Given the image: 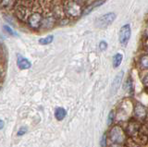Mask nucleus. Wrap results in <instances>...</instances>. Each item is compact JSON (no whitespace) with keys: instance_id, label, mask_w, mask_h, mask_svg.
Instances as JSON below:
<instances>
[{"instance_id":"obj_1","label":"nucleus","mask_w":148,"mask_h":147,"mask_svg":"<svg viewBox=\"0 0 148 147\" xmlns=\"http://www.w3.org/2000/svg\"><path fill=\"white\" fill-rule=\"evenodd\" d=\"M116 18H117V15H116L115 13L113 12L106 13V14L99 17L98 19L95 21V26L98 27L100 29L106 28L108 26L113 23V21L116 20Z\"/></svg>"},{"instance_id":"obj_2","label":"nucleus","mask_w":148,"mask_h":147,"mask_svg":"<svg viewBox=\"0 0 148 147\" xmlns=\"http://www.w3.org/2000/svg\"><path fill=\"white\" fill-rule=\"evenodd\" d=\"M125 132L121 127L115 126L110 131V139L114 144H122L125 141Z\"/></svg>"},{"instance_id":"obj_3","label":"nucleus","mask_w":148,"mask_h":147,"mask_svg":"<svg viewBox=\"0 0 148 147\" xmlns=\"http://www.w3.org/2000/svg\"><path fill=\"white\" fill-rule=\"evenodd\" d=\"M132 35V29L130 24H125L121 27V29L119 31V43L121 44L122 46H126L128 44L130 39H131Z\"/></svg>"},{"instance_id":"obj_4","label":"nucleus","mask_w":148,"mask_h":147,"mask_svg":"<svg viewBox=\"0 0 148 147\" xmlns=\"http://www.w3.org/2000/svg\"><path fill=\"white\" fill-rule=\"evenodd\" d=\"M17 65L21 70H29V68L32 67V63L28 60L26 57H23L21 56V55H18Z\"/></svg>"},{"instance_id":"obj_5","label":"nucleus","mask_w":148,"mask_h":147,"mask_svg":"<svg viewBox=\"0 0 148 147\" xmlns=\"http://www.w3.org/2000/svg\"><path fill=\"white\" fill-rule=\"evenodd\" d=\"M123 75H124V71H120L117 75V77L115 78L114 81L112 82V85H111V92H112V94H115L119 90L120 83H121V81L123 79Z\"/></svg>"},{"instance_id":"obj_6","label":"nucleus","mask_w":148,"mask_h":147,"mask_svg":"<svg viewBox=\"0 0 148 147\" xmlns=\"http://www.w3.org/2000/svg\"><path fill=\"white\" fill-rule=\"evenodd\" d=\"M68 11L71 16H78L81 13V8L79 7L76 3H71L69 5Z\"/></svg>"},{"instance_id":"obj_7","label":"nucleus","mask_w":148,"mask_h":147,"mask_svg":"<svg viewBox=\"0 0 148 147\" xmlns=\"http://www.w3.org/2000/svg\"><path fill=\"white\" fill-rule=\"evenodd\" d=\"M41 23V16L38 13H34V15L30 18V24L32 28H38Z\"/></svg>"},{"instance_id":"obj_8","label":"nucleus","mask_w":148,"mask_h":147,"mask_svg":"<svg viewBox=\"0 0 148 147\" xmlns=\"http://www.w3.org/2000/svg\"><path fill=\"white\" fill-rule=\"evenodd\" d=\"M146 115V108L143 105L138 104L135 107V116L137 118H143Z\"/></svg>"},{"instance_id":"obj_9","label":"nucleus","mask_w":148,"mask_h":147,"mask_svg":"<svg viewBox=\"0 0 148 147\" xmlns=\"http://www.w3.org/2000/svg\"><path fill=\"white\" fill-rule=\"evenodd\" d=\"M66 115H67V112L63 107H58L56 109V111H55V118H57L58 120H63L65 117H66Z\"/></svg>"},{"instance_id":"obj_10","label":"nucleus","mask_w":148,"mask_h":147,"mask_svg":"<svg viewBox=\"0 0 148 147\" xmlns=\"http://www.w3.org/2000/svg\"><path fill=\"white\" fill-rule=\"evenodd\" d=\"M123 60V56H122V54H116L115 56L113 57V60H112V64H113V67L115 68H117L118 67L120 66V64H121Z\"/></svg>"},{"instance_id":"obj_11","label":"nucleus","mask_w":148,"mask_h":147,"mask_svg":"<svg viewBox=\"0 0 148 147\" xmlns=\"http://www.w3.org/2000/svg\"><path fill=\"white\" fill-rule=\"evenodd\" d=\"M106 2V0H99V1H96V2H95L92 5H91L89 8H87V10L84 11V15H88L89 14V12H91V11H92L95 10V8H98V7H100L102 4H104Z\"/></svg>"},{"instance_id":"obj_12","label":"nucleus","mask_w":148,"mask_h":147,"mask_svg":"<svg viewBox=\"0 0 148 147\" xmlns=\"http://www.w3.org/2000/svg\"><path fill=\"white\" fill-rule=\"evenodd\" d=\"M53 40H54V36L53 35H48V36H46V37H45V38H41L39 40V44H43V45L49 44H51L53 42Z\"/></svg>"},{"instance_id":"obj_13","label":"nucleus","mask_w":148,"mask_h":147,"mask_svg":"<svg viewBox=\"0 0 148 147\" xmlns=\"http://www.w3.org/2000/svg\"><path fill=\"white\" fill-rule=\"evenodd\" d=\"M4 29H5V31H6L8 34H9L10 35H17V34L15 33V31H14L10 28V27L8 26V25H4Z\"/></svg>"},{"instance_id":"obj_14","label":"nucleus","mask_w":148,"mask_h":147,"mask_svg":"<svg viewBox=\"0 0 148 147\" xmlns=\"http://www.w3.org/2000/svg\"><path fill=\"white\" fill-rule=\"evenodd\" d=\"M141 64H142V66L145 68H147L148 65H147V56H146V55H145V56H143L141 58Z\"/></svg>"},{"instance_id":"obj_15","label":"nucleus","mask_w":148,"mask_h":147,"mask_svg":"<svg viewBox=\"0 0 148 147\" xmlns=\"http://www.w3.org/2000/svg\"><path fill=\"white\" fill-rule=\"evenodd\" d=\"M99 48H100L101 51H105V50L108 48V44H106V42H105V41H102V42H100Z\"/></svg>"},{"instance_id":"obj_16","label":"nucleus","mask_w":148,"mask_h":147,"mask_svg":"<svg viewBox=\"0 0 148 147\" xmlns=\"http://www.w3.org/2000/svg\"><path fill=\"white\" fill-rule=\"evenodd\" d=\"M27 131H28V129L26 128V127H23V128H21L20 130H18V136H21V135H23V134H25V133L27 132Z\"/></svg>"},{"instance_id":"obj_17","label":"nucleus","mask_w":148,"mask_h":147,"mask_svg":"<svg viewBox=\"0 0 148 147\" xmlns=\"http://www.w3.org/2000/svg\"><path fill=\"white\" fill-rule=\"evenodd\" d=\"M100 144H101V147H106V134H104L101 138V141H100Z\"/></svg>"},{"instance_id":"obj_18","label":"nucleus","mask_w":148,"mask_h":147,"mask_svg":"<svg viewBox=\"0 0 148 147\" xmlns=\"http://www.w3.org/2000/svg\"><path fill=\"white\" fill-rule=\"evenodd\" d=\"M113 118H114V113H113V111H111L109 113V115H108V125H110V124L112 123Z\"/></svg>"},{"instance_id":"obj_19","label":"nucleus","mask_w":148,"mask_h":147,"mask_svg":"<svg viewBox=\"0 0 148 147\" xmlns=\"http://www.w3.org/2000/svg\"><path fill=\"white\" fill-rule=\"evenodd\" d=\"M4 126H5V122L0 119V130H2V129L4 128Z\"/></svg>"}]
</instances>
